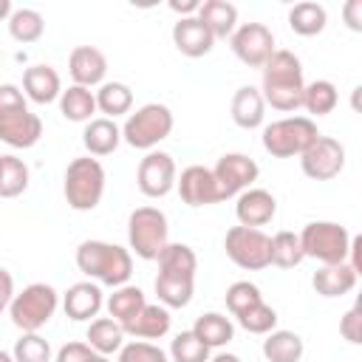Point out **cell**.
Listing matches in <instances>:
<instances>
[{
	"mask_svg": "<svg viewBox=\"0 0 362 362\" xmlns=\"http://www.w3.org/2000/svg\"><path fill=\"white\" fill-rule=\"evenodd\" d=\"M189 331H192L209 351H212V348H223V345H229V342L235 339V322H232L226 314H221V311H206V314H201Z\"/></svg>",
	"mask_w": 362,
	"mask_h": 362,
	"instance_id": "obj_28",
	"label": "cell"
},
{
	"mask_svg": "<svg viewBox=\"0 0 362 362\" xmlns=\"http://www.w3.org/2000/svg\"><path fill=\"white\" fill-rule=\"evenodd\" d=\"M173 110L161 102H147L139 110L127 113L124 124H122V141L130 144L133 150H156V144H161L170 133H173Z\"/></svg>",
	"mask_w": 362,
	"mask_h": 362,
	"instance_id": "obj_4",
	"label": "cell"
},
{
	"mask_svg": "<svg viewBox=\"0 0 362 362\" xmlns=\"http://www.w3.org/2000/svg\"><path fill=\"white\" fill-rule=\"evenodd\" d=\"M11 11H14L11 0H0V20H8V17H11Z\"/></svg>",
	"mask_w": 362,
	"mask_h": 362,
	"instance_id": "obj_51",
	"label": "cell"
},
{
	"mask_svg": "<svg viewBox=\"0 0 362 362\" xmlns=\"http://www.w3.org/2000/svg\"><path fill=\"white\" fill-rule=\"evenodd\" d=\"M277 215V198L263 189V187H249L235 198V218L238 226H252L260 229L266 223H272Z\"/></svg>",
	"mask_w": 362,
	"mask_h": 362,
	"instance_id": "obj_14",
	"label": "cell"
},
{
	"mask_svg": "<svg viewBox=\"0 0 362 362\" xmlns=\"http://www.w3.org/2000/svg\"><path fill=\"white\" fill-rule=\"evenodd\" d=\"M82 144L88 150V156H110L119 144H122V127L113 119L96 116L85 124L82 130Z\"/></svg>",
	"mask_w": 362,
	"mask_h": 362,
	"instance_id": "obj_24",
	"label": "cell"
},
{
	"mask_svg": "<svg viewBox=\"0 0 362 362\" xmlns=\"http://www.w3.org/2000/svg\"><path fill=\"white\" fill-rule=\"evenodd\" d=\"M173 45L184 57L198 59V57H206L215 48V37L206 31V25L198 17H178L175 25H173Z\"/></svg>",
	"mask_w": 362,
	"mask_h": 362,
	"instance_id": "obj_19",
	"label": "cell"
},
{
	"mask_svg": "<svg viewBox=\"0 0 362 362\" xmlns=\"http://www.w3.org/2000/svg\"><path fill=\"white\" fill-rule=\"evenodd\" d=\"M25 107H28V105H25V93H23L17 85L3 82V85H0V116L14 113V110H25Z\"/></svg>",
	"mask_w": 362,
	"mask_h": 362,
	"instance_id": "obj_45",
	"label": "cell"
},
{
	"mask_svg": "<svg viewBox=\"0 0 362 362\" xmlns=\"http://www.w3.org/2000/svg\"><path fill=\"white\" fill-rule=\"evenodd\" d=\"M144 305H147L144 291H141L139 286H130V283H124V286L113 288V294H107V297H105L107 317H113L122 328H124L127 322H133Z\"/></svg>",
	"mask_w": 362,
	"mask_h": 362,
	"instance_id": "obj_26",
	"label": "cell"
},
{
	"mask_svg": "<svg viewBox=\"0 0 362 362\" xmlns=\"http://www.w3.org/2000/svg\"><path fill=\"white\" fill-rule=\"evenodd\" d=\"M167 356L173 362H209V348L192 331H181L173 337Z\"/></svg>",
	"mask_w": 362,
	"mask_h": 362,
	"instance_id": "obj_40",
	"label": "cell"
},
{
	"mask_svg": "<svg viewBox=\"0 0 362 362\" xmlns=\"http://www.w3.org/2000/svg\"><path fill=\"white\" fill-rule=\"evenodd\" d=\"M303 62L294 51L286 48H274V54L269 57V62L260 68V96L269 107L280 110V113H294L303 102Z\"/></svg>",
	"mask_w": 362,
	"mask_h": 362,
	"instance_id": "obj_1",
	"label": "cell"
},
{
	"mask_svg": "<svg viewBox=\"0 0 362 362\" xmlns=\"http://www.w3.org/2000/svg\"><path fill=\"white\" fill-rule=\"evenodd\" d=\"M356 280H359V274H356L348 263H328V266H320V269L314 272L311 286H314V291H317L320 297L334 300V297L351 294V291L356 288Z\"/></svg>",
	"mask_w": 362,
	"mask_h": 362,
	"instance_id": "obj_21",
	"label": "cell"
},
{
	"mask_svg": "<svg viewBox=\"0 0 362 362\" xmlns=\"http://www.w3.org/2000/svg\"><path fill=\"white\" fill-rule=\"evenodd\" d=\"M23 93L34 105H51L62 93V79L51 65H31L23 71Z\"/></svg>",
	"mask_w": 362,
	"mask_h": 362,
	"instance_id": "obj_20",
	"label": "cell"
},
{
	"mask_svg": "<svg viewBox=\"0 0 362 362\" xmlns=\"http://www.w3.org/2000/svg\"><path fill=\"white\" fill-rule=\"evenodd\" d=\"M260 300H263L260 288H257L255 283H249V280H238V283H232V286L226 288V308H229L232 317H238L240 311L252 308V305L260 303Z\"/></svg>",
	"mask_w": 362,
	"mask_h": 362,
	"instance_id": "obj_42",
	"label": "cell"
},
{
	"mask_svg": "<svg viewBox=\"0 0 362 362\" xmlns=\"http://www.w3.org/2000/svg\"><path fill=\"white\" fill-rule=\"evenodd\" d=\"M303 255L311 260H320L322 266L328 263H348L351 252V232L337 223V221H311L303 226L297 235Z\"/></svg>",
	"mask_w": 362,
	"mask_h": 362,
	"instance_id": "obj_8",
	"label": "cell"
},
{
	"mask_svg": "<svg viewBox=\"0 0 362 362\" xmlns=\"http://www.w3.org/2000/svg\"><path fill=\"white\" fill-rule=\"evenodd\" d=\"M57 102H59V113L76 124H88L96 113V96L90 88H82V85H68Z\"/></svg>",
	"mask_w": 362,
	"mask_h": 362,
	"instance_id": "obj_30",
	"label": "cell"
},
{
	"mask_svg": "<svg viewBox=\"0 0 362 362\" xmlns=\"http://www.w3.org/2000/svg\"><path fill=\"white\" fill-rule=\"evenodd\" d=\"M170 325H173L170 308H164L161 303H147V305L139 311V317L124 325V337L153 342V339L167 337V334H170Z\"/></svg>",
	"mask_w": 362,
	"mask_h": 362,
	"instance_id": "obj_22",
	"label": "cell"
},
{
	"mask_svg": "<svg viewBox=\"0 0 362 362\" xmlns=\"http://www.w3.org/2000/svg\"><path fill=\"white\" fill-rule=\"evenodd\" d=\"M156 260H158V272L161 274H178V277H192L195 280L198 257H195L192 246H187V243H167Z\"/></svg>",
	"mask_w": 362,
	"mask_h": 362,
	"instance_id": "obj_33",
	"label": "cell"
},
{
	"mask_svg": "<svg viewBox=\"0 0 362 362\" xmlns=\"http://www.w3.org/2000/svg\"><path fill=\"white\" fill-rule=\"evenodd\" d=\"M238 325L243 328V331H249V334H257V337H266L269 331H274L277 328V311L269 305V303H255L252 308H246V311H240L238 317Z\"/></svg>",
	"mask_w": 362,
	"mask_h": 362,
	"instance_id": "obj_39",
	"label": "cell"
},
{
	"mask_svg": "<svg viewBox=\"0 0 362 362\" xmlns=\"http://www.w3.org/2000/svg\"><path fill=\"white\" fill-rule=\"evenodd\" d=\"M156 297L164 308H184L189 305L192 294H195V280L192 277H178V274H156Z\"/></svg>",
	"mask_w": 362,
	"mask_h": 362,
	"instance_id": "obj_31",
	"label": "cell"
},
{
	"mask_svg": "<svg viewBox=\"0 0 362 362\" xmlns=\"http://www.w3.org/2000/svg\"><path fill=\"white\" fill-rule=\"evenodd\" d=\"M320 136L317 122L308 116H283L272 124H263V150L274 158H300L303 150Z\"/></svg>",
	"mask_w": 362,
	"mask_h": 362,
	"instance_id": "obj_7",
	"label": "cell"
},
{
	"mask_svg": "<svg viewBox=\"0 0 362 362\" xmlns=\"http://www.w3.org/2000/svg\"><path fill=\"white\" fill-rule=\"evenodd\" d=\"M178 195L187 206H209L218 204V189H215V178L212 170L204 164H189L181 170V175L175 178Z\"/></svg>",
	"mask_w": 362,
	"mask_h": 362,
	"instance_id": "obj_15",
	"label": "cell"
},
{
	"mask_svg": "<svg viewBox=\"0 0 362 362\" xmlns=\"http://www.w3.org/2000/svg\"><path fill=\"white\" fill-rule=\"evenodd\" d=\"M59 305V294L51 283H28L23 291H14L8 303V317L23 334L45 328Z\"/></svg>",
	"mask_w": 362,
	"mask_h": 362,
	"instance_id": "obj_5",
	"label": "cell"
},
{
	"mask_svg": "<svg viewBox=\"0 0 362 362\" xmlns=\"http://www.w3.org/2000/svg\"><path fill=\"white\" fill-rule=\"evenodd\" d=\"M170 243V221L158 206H139L127 218V246L130 255L141 260H156Z\"/></svg>",
	"mask_w": 362,
	"mask_h": 362,
	"instance_id": "obj_6",
	"label": "cell"
},
{
	"mask_svg": "<svg viewBox=\"0 0 362 362\" xmlns=\"http://www.w3.org/2000/svg\"><path fill=\"white\" fill-rule=\"evenodd\" d=\"M229 113H232V122L238 127L257 130L266 122V102H263V96H260V90L255 85H243V88L235 90L232 105H229Z\"/></svg>",
	"mask_w": 362,
	"mask_h": 362,
	"instance_id": "obj_23",
	"label": "cell"
},
{
	"mask_svg": "<svg viewBox=\"0 0 362 362\" xmlns=\"http://www.w3.org/2000/svg\"><path fill=\"white\" fill-rule=\"evenodd\" d=\"M11 297H14V277H11V272L0 269V314L8 311Z\"/></svg>",
	"mask_w": 362,
	"mask_h": 362,
	"instance_id": "obj_48",
	"label": "cell"
},
{
	"mask_svg": "<svg viewBox=\"0 0 362 362\" xmlns=\"http://www.w3.org/2000/svg\"><path fill=\"white\" fill-rule=\"evenodd\" d=\"M93 356H96V354L90 351L88 342H65V345L57 351L54 362H90Z\"/></svg>",
	"mask_w": 362,
	"mask_h": 362,
	"instance_id": "obj_46",
	"label": "cell"
},
{
	"mask_svg": "<svg viewBox=\"0 0 362 362\" xmlns=\"http://www.w3.org/2000/svg\"><path fill=\"white\" fill-rule=\"evenodd\" d=\"M257 175H260V167L255 164V158H249L246 153H223L212 167L218 201L238 198L243 189H249L257 181Z\"/></svg>",
	"mask_w": 362,
	"mask_h": 362,
	"instance_id": "obj_11",
	"label": "cell"
},
{
	"mask_svg": "<svg viewBox=\"0 0 362 362\" xmlns=\"http://www.w3.org/2000/svg\"><path fill=\"white\" fill-rule=\"evenodd\" d=\"M175 178H178V170H175V161L170 153L164 150H150L141 161H139V170H136V187L141 195L147 198H164L175 189Z\"/></svg>",
	"mask_w": 362,
	"mask_h": 362,
	"instance_id": "obj_13",
	"label": "cell"
},
{
	"mask_svg": "<svg viewBox=\"0 0 362 362\" xmlns=\"http://www.w3.org/2000/svg\"><path fill=\"white\" fill-rule=\"evenodd\" d=\"M116 362H170V356L156 342L133 339V342H124L119 348V359Z\"/></svg>",
	"mask_w": 362,
	"mask_h": 362,
	"instance_id": "obj_43",
	"label": "cell"
},
{
	"mask_svg": "<svg viewBox=\"0 0 362 362\" xmlns=\"http://www.w3.org/2000/svg\"><path fill=\"white\" fill-rule=\"evenodd\" d=\"M68 74H71L74 85L99 88L107 74V57L93 45H76L68 57Z\"/></svg>",
	"mask_w": 362,
	"mask_h": 362,
	"instance_id": "obj_18",
	"label": "cell"
},
{
	"mask_svg": "<svg viewBox=\"0 0 362 362\" xmlns=\"http://www.w3.org/2000/svg\"><path fill=\"white\" fill-rule=\"evenodd\" d=\"M339 334H342V339H348L351 345H359V342H362V305H359V303L351 305V308L342 314V320H339Z\"/></svg>",
	"mask_w": 362,
	"mask_h": 362,
	"instance_id": "obj_44",
	"label": "cell"
},
{
	"mask_svg": "<svg viewBox=\"0 0 362 362\" xmlns=\"http://www.w3.org/2000/svg\"><path fill=\"white\" fill-rule=\"evenodd\" d=\"M6 23H8L11 40H17V42H23V45L37 42V40L42 37V31H45V20H42V14L34 11V8H14Z\"/></svg>",
	"mask_w": 362,
	"mask_h": 362,
	"instance_id": "obj_37",
	"label": "cell"
},
{
	"mask_svg": "<svg viewBox=\"0 0 362 362\" xmlns=\"http://www.w3.org/2000/svg\"><path fill=\"white\" fill-rule=\"evenodd\" d=\"M85 342L90 345L93 354H102V356L119 354V348L124 345V328L113 317H96L85 331Z\"/></svg>",
	"mask_w": 362,
	"mask_h": 362,
	"instance_id": "obj_29",
	"label": "cell"
},
{
	"mask_svg": "<svg viewBox=\"0 0 362 362\" xmlns=\"http://www.w3.org/2000/svg\"><path fill=\"white\" fill-rule=\"evenodd\" d=\"M337 102H339L337 85H334L331 79H314V82H308V85L303 88V102H300V107H305L311 116H328V113H334ZM311 116H308V119H311Z\"/></svg>",
	"mask_w": 362,
	"mask_h": 362,
	"instance_id": "obj_35",
	"label": "cell"
},
{
	"mask_svg": "<svg viewBox=\"0 0 362 362\" xmlns=\"http://www.w3.org/2000/svg\"><path fill=\"white\" fill-rule=\"evenodd\" d=\"M305 260L303 255V246H300V238L288 229L272 235V266L277 269H294Z\"/></svg>",
	"mask_w": 362,
	"mask_h": 362,
	"instance_id": "obj_38",
	"label": "cell"
},
{
	"mask_svg": "<svg viewBox=\"0 0 362 362\" xmlns=\"http://www.w3.org/2000/svg\"><path fill=\"white\" fill-rule=\"evenodd\" d=\"M328 25V11L320 3H297L288 11V28L300 37H317Z\"/></svg>",
	"mask_w": 362,
	"mask_h": 362,
	"instance_id": "obj_34",
	"label": "cell"
},
{
	"mask_svg": "<svg viewBox=\"0 0 362 362\" xmlns=\"http://www.w3.org/2000/svg\"><path fill=\"white\" fill-rule=\"evenodd\" d=\"M42 139V119L37 113L25 110H14L0 116V141L14 147V150H28Z\"/></svg>",
	"mask_w": 362,
	"mask_h": 362,
	"instance_id": "obj_17",
	"label": "cell"
},
{
	"mask_svg": "<svg viewBox=\"0 0 362 362\" xmlns=\"http://www.w3.org/2000/svg\"><path fill=\"white\" fill-rule=\"evenodd\" d=\"M96 96V110L105 113V119H116L133 110V90L124 82H102Z\"/></svg>",
	"mask_w": 362,
	"mask_h": 362,
	"instance_id": "obj_32",
	"label": "cell"
},
{
	"mask_svg": "<svg viewBox=\"0 0 362 362\" xmlns=\"http://www.w3.org/2000/svg\"><path fill=\"white\" fill-rule=\"evenodd\" d=\"M0 362H14V356H11L8 351H3V348H0Z\"/></svg>",
	"mask_w": 362,
	"mask_h": 362,
	"instance_id": "obj_52",
	"label": "cell"
},
{
	"mask_svg": "<svg viewBox=\"0 0 362 362\" xmlns=\"http://www.w3.org/2000/svg\"><path fill=\"white\" fill-rule=\"evenodd\" d=\"M209 362H240V356H238V354H226V351H221V354L209 356Z\"/></svg>",
	"mask_w": 362,
	"mask_h": 362,
	"instance_id": "obj_50",
	"label": "cell"
},
{
	"mask_svg": "<svg viewBox=\"0 0 362 362\" xmlns=\"http://www.w3.org/2000/svg\"><path fill=\"white\" fill-rule=\"evenodd\" d=\"M62 195L71 209L90 212L105 195V167L93 156H79L68 164L62 178Z\"/></svg>",
	"mask_w": 362,
	"mask_h": 362,
	"instance_id": "obj_3",
	"label": "cell"
},
{
	"mask_svg": "<svg viewBox=\"0 0 362 362\" xmlns=\"http://www.w3.org/2000/svg\"><path fill=\"white\" fill-rule=\"evenodd\" d=\"M266 362H300L305 354V342L300 334L288 331V328H274L263 337L260 345Z\"/></svg>",
	"mask_w": 362,
	"mask_h": 362,
	"instance_id": "obj_25",
	"label": "cell"
},
{
	"mask_svg": "<svg viewBox=\"0 0 362 362\" xmlns=\"http://www.w3.org/2000/svg\"><path fill=\"white\" fill-rule=\"evenodd\" d=\"M342 17L351 31H362V0H348L342 6Z\"/></svg>",
	"mask_w": 362,
	"mask_h": 362,
	"instance_id": "obj_47",
	"label": "cell"
},
{
	"mask_svg": "<svg viewBox=\"0 0 362 362\" xmlns=\"http://www.w3.org/2000/svg\"><path fill=\"white\" fill-rule=\"evenodd\" d=\"M195 17L206 25V31L215 40H226L238 28V6H232L226 0H206V3H201Z\"/></svg>",
	"mask_w": 362,
	"mask_h": 362,
	"instance_id": "obj_27",
	"label": "cell"
},
{
	"mask_svg": "<svg viewBox=\"0 0 362 362\" xmlns=\"http://www.w3.org/2000/svg\"><path fill=\"white\" fill-rule=\"evenodd\" d=\"M90 362H110V356H102V354H96Z\"/></svg>",
	"mask_w": 362,
	"mask_h": 362,
	"instance_id": "obj_53",
	"label": "cell"
},
{
	"mask_svg": "<svg viewBox=\"0 0 362 362\" xmlns=\"http://www.w3.org/2000/svg\"><path fill=\"white\" fill-rule=\"evenodd\" d=\"M232 54L249 65V68H263L269 57L274 54V34L266 23H240L232 37H229Z\"/></svg>",
	"mask_w": 362,
	"mask_h": 362,
	"instance_id": "obj_12",
	"label": "cell"
},
{
	"mask_svg": "<svg viewBox=\"0 0 362 362\" xmlns=\"http://www.w3.org/2000/svg\"><path fill=\"white\" fill-rule=\"evenodd\" d=\"M198 8H201V0H187V3L173 0V3H170V11H175V14H181V17H195Z\"/></svg>",
	"mask_w": 362,
	"mask_h": 362,
	"instance_id": "obj_49",
	"label": "cell"
},
{
	"mask_svg": "<svg viewBox=\"0 0 362 362\" xmlns=\"http://www.w3.org/2000/svg\"><path fill=\"white\" fill-rule=\"evenodd\" d=\"M300 170L311 181H331L345 170V147L334 136H317L300 156Z\"/></svg>",
	"mask_w": 362,
	"mask_h": 362,
	"instance_id": "obj_10",
	"label": "cell"
},
{
	"mask_svg": "<svg viewBox=\"0 0 362 362\" xmlns=\"http://www.w3.org/2000/svg\"><path fill=\"white\" fill-rule=\"evenodd\" d=\"M226 257L246 272H260L272 266V238L263 229L252 226H232L223 238Z\"/></svg>",
	"mask_w": 362,
	"mask_h": 362,
	"instance_id": "obj_9",
	"label": "cell"
},
{
	"mask_svg": "<svg viewBox=\"0 0 362 362\" xmlns=\"http://www.w3.org/2000/svg\"><path fill=\"white\" fill-rule=\"evenodd\" d=\"M62 308H65V317H71L74 322L96 320L99 311L105 308L102 286L93 280H79V283L68 286V291L62 294Z\"/></svg>",
	"mask_w": 362,
	"mask_h": 362,
	"instance_id": "obj_16",
	"label": "cell"
},
{
	"mask_svg": "<svg viewBox=\"0 0 362 362\" xmlns=\"http://www.w3.org/2000/svg\"><path fill=\"white\" fill-rule=\"evenodd\" d=\"M28 164L17 156H0V198H17L28 189Z\"/></svg>",
	"mask_w": 362,
	"mask_h": 362,
	"instance_id": "obj_36",
	"label": "cell"
},
{
	"mask_svg": "<svg viewBox=\"0 0 362 362\" xmlns=\"http://www.w3.org/2000/svg\"><path fill=\"white\" fill-rule=\"evenodd\" d=\"M74 260L88 280H93L99 286H110V288L124 286L133 274L130 249H124L119 243H107V240H82L76 246Z\"/></svg>",
	"mask_w": 362,
	"mask_h": 362,
	"instance_id": "obj_2",
	"label": "cell"
},
{
	"mask_svg": "<svg viewBox=\"0 0 362 362\" xmlns=\"http://www.w3.org/2000/svg\"><path fill=\"white\" fill-rule=\"evenodd\" d=\"M11 356H14V362H54L51 342H48L45 337H40V331L23 334V337L14 342Z\"/></svg>",
	"mask_w": 362,
	"mask_h": 362,
	"instance_id": "obj_41",
	"label": "cell"
}]
</instances>
